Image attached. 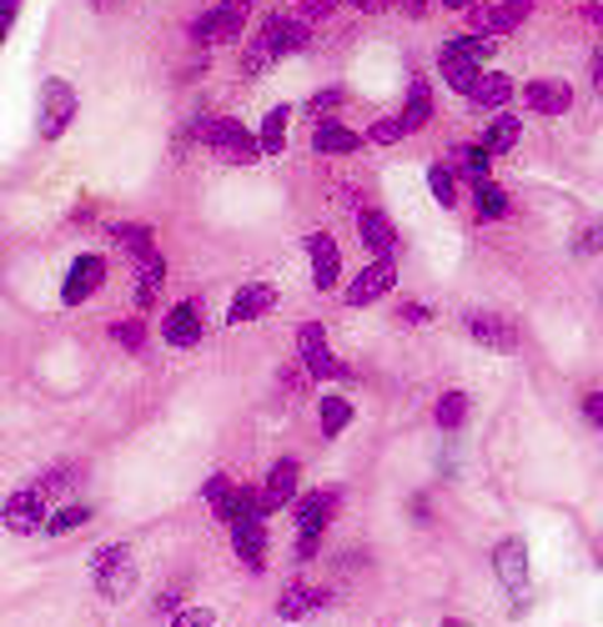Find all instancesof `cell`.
Here are the masks:
<instances>
[{
  "instance_id": "484cf974",
  "label": "cell",
  "mask_w": 603,
  "mask_h": 627,
  "mask_svg": "<svg viewBox=\"0 0 603 627\" xmlns=\"http://www.w3.org/2000/svg\"><path fill=\"white\" fill-rule=\"evenodd\" d=\"M287 121H292V106H272L262 116V130H257V146H262V156H282L287 151Z\"/></svg>"
},
{
  "instance_id": "d6986e66",
  "label": "cell",
  "mask_w": 603,
  "mask_h": 627,
  "mask_svg": "<svg viewBox=\"0 0 603 627\" xmlns=\"http://www.w3.org/2000/svg\"><path fill=\"white\" fill-rule=\"evenodd\" d=\"M162 336H166V346H197L201 342V302L171 306L162 322Z\"/></svg>"
},
{
  "instance_id": "f907efd6",
  "label": "cell",
  "mask_w": 603,
  "mask_h": 627,
  "mask_svg": "<svg viewBox=\"0 0 603 627\" xmlns=\"http://www.w3.org/2000/svg\"><path fill=\"white\" fill-rule=\"evenodd\" d=\"M583 21L599 25V31H603V6H583Z\"/></svg>"
},
{
  "instance_id": "9c48e42d",
  "label": "cell",
  "mask_w": 603,
  "mask_h": 627,
  "mask_svg": "<svg viewBox=\"0 0 603 627\" xmlns=\"http://www.w3.org/2000/svg\"><path fill=\"white\" fill-rule=\"evenodd\" d=\"M462 332H468L472 346H482V352H503V357L518 352V332L493 312H462Z\"/></svg>"
},
{
  "instance_id": "7a4b0ae2",
  "label": "cell",
  "mask_w": 603,
  "mask_h": 627,
  "mask_svg": "<svg viewBox=\"0 0 603 627\" xmlns=\"http://www.w3.org/2000/svg\"><path fill=\"white\" fill-rule=\"evenodd\" d=\"M91 577H96V593L121 603V597H132L136 587V557L126 542H106V547L91 552Z\"/></svg>"
},
{
  "instance_id": "b9f144b4",
  "label": "cell",
  "mask_w": 603,
  "mask_h": 627,
  "mask_svg": "<svg viewBox=\"0 0 603 627\" xmlns=\"http://www.w3.org/2000/svg\"><path fill=\"white\" fill-rule=\"evenodd\" d=\"M337 106H342V86H328V91H318V96L308 101L312 116H328V111H337Z\"/></svg>"
},
{
  "instance_id": "277c9868",
  "label": "cell",
  "mask_w": 603,
  "mask_h": 627,
  "mask_svg": "<svg viewBox=\"0 0 603 627\" xmlns=\"http://www.w3.org/2000/svg\"><path fill=\"white\" fill-rule=\"evenodd\" d=\"M207 146L217 151V161H227V166H252L257 156H262L257 136L241 126V121H231V116L211 121V126H207Z\"/></svg>"
},
{
  "instance_id": "e575fe53",
  "label": "cell",
  "mask_w": 603,
  "mask_h": 627,
  "mask_svg": "<svg viewBox=\"0 0 603 627\" xmlns=\"http://www.w3.org/2000/svg\"><path fill=\"white\" fill-rule=\"evenodd\" d=\"M302 362H308V377H312V382H332V377H342V362L332 357L328 346H318V352H302Z\"/></svg>"
},
{
  "instance_id": "f35d334b",
  "label": "cell",
  "mask_w": 603,
  "mask_h": 627,
  "mask_svg": "<svg viewBox=\"0 0 603 627\" xmlns=\"http://www.w3.org/2000/svg\"><path fill=\"white\" fill-rule=\"evenodd\" d=\"M458 161L472 181H488V151H482V146H458Z\"/></svg>"
},
{
  "instance_id": "83f0119b",
  "label": "cell",
  "mask_w": 603,
  "mask_h": 627,
  "mask_svg": "<svg viewBox=\"0 0 603 627\" xmlns=\"http://www.w3.org/2000/svg\"><path fill=\"white\" fill-rule=\"evenodd\" d=\"M111 237L132 251L136 261L152 257V227H146V221H116V227H111Z\"/></svg>"
},
{
  "instance_id": "8fae6325",
  "label": "cell",
  "mask_w": 603,
  "mask_h": 627,
  "mask_svg": "<svg viewBox=\"0 0 603 627\" xmlns=\"http://www.w3.org/2000/svg\"><path fill=\"white\" fill-rule=\"evenodd\" d=\"M337 502H342L337 487H318V492H308V498L297 502V532H302V537H322V527L332 522Z\"/></svg>"
},
{
  "instance_id": "cb8c5ba5",
  "label": "cell",
  "mask_w": 603,
  "mask_h": 627,
  "mask_svg": "<svg viewBox=\"0 0 603 627\" xmlns=\"http://www.w3.org/2000/svg\"><path fill=\"white\" fill-rule=\"evenodd\" d=\"M136 267H142V271H136V316H142L146 306L156 302V292H162V282H166V261L152 251V257H142V261H136Z\"/></svg>"
},
{
  "instance_id": "d590c367",
  "label": "cell",
  "mask_w": 603,
  "mask_h": 627,
  "mask_svg": "<svg viewBox=\"0 0 603 627\" xmlns=\"http://www.w3.org/2000/svg\"><path fill=\"white\" fill-rule=\"evenodd\" d=\"M453 45V51H462V55H472V61H493V55H498V45H503V41H493V35H458V41H448Z\"/></svg>"
},
{
  "instance_id": "ee69618b",
  "label": "cell",
  "mask_w": 603,
  "mask_h": 627,
  "mask_svg": "<svg viewBox=\"0 0 603 627\" xmlns=\"http://www.w3.org/2000/svg\"><path fill=\"white\" fill-rule=\"evenodd\" d=\"M292 6H297V11H302V15H308V21H328V15H332V6H337V0H292Z\"/></svg>"
},
{
  "instance_id": "44dd1931",
  "label": "cell",
  "mask_w": 603,
  "mask_h": 627,
  "mask_svg": "<svg viewBox=\"0 0 603 627\" xmlns=\"http://www.w3.org/2000/svg\"><path fill=\"white\" fill-rule=\"evenodd\" d=\"M438 71H443V81H448L458 96H468L472 86H478V76H482V65L472 61V55H462V51H453V45H443V55H438Z\"/></svg>"
},
{
  "instance_id": "f6af8a7d",
  "label": "cell",
  "mask_w": 603,
  "mask_h": 627,
  "mask_svg": "<svg viewBox=\"0 0 603 627\" xmlns=\"http://www.w3.org/2000/svg\"><path fill=\"white\" fill-rule=\"evenodd\" d=\"M583 417L603 432V391H583Z\"/></svg>"
},
{
  "instance_id": "3957f363",
  "label": "cell",
  "mask_w": 603,
  "mask_h": 627,
  "mask_svg": "<svg viewBox=\"0 0 603 627\" xmlns=\"http://www.w3.org/2000/svg\"><path fill=\"white\" fill-rule=\"evenodd\" d=\"M76 121V86L61 76H51L41 86V106H35V136L41 142H61Z\"/></svg>"
},
{
  "instance_id": "4dcf8cb0",
  "label": "cell",
  "mask_w": 603,
  "mask_h": 627,
  "mask_svg": "<svg viewBox=\"0 0 603 627\" xmlns=\"http://www.w3.org/2000/svg\"><path fill=\"white\" fill-rule=\"evenodd\" d=\"M86 518H91V508H81V502H66V508H51V518H45V532H51V537H66V532H76Z\"/></svg>"
},
{
  "instance_id": "7c38bea8",
  "label": "cell",
  "mask_w": 603,
  "mask_h": 627,
  "mask_svg": "<svg viewBox=\"0 0 603 627\" xmlns=\"http://www.w3.org/2000/svg\"><path fill=\"white\" fill-rule=\"evenodd\" d=\"M101 282H106V261H101V257H76L66 286H61V302H66V306L91 302V296L101 292Z\"/></svg>"
},
{
  "instance_id": "d6a6232c",
  "label": "cell",
  "mask_w": 603,
  "mask_h": 627,
  "mask_svg": "<svg viewBox=\"0 0 603 627\" xmlns=\"http://www.w3.org/2000/svg\"><path fill=\"white\" fill-rule=\"evenodd\" d=\"M201 498H207V502H211V512H217V518L227 522V518H231V502H237V487H231L227 477L217 472V477H207V487H201Z\"/></svg>"
},
{
  "instance_id": "60d3db41",
  "label": "cell",
  "mask_w": 603,
  "mask_h": 627,
  "mask_svg": "<svg viewBox=\"0 0 603 627\" xmlns=\"http://www.w3.org/2000/svg\"><path fill=\"white\" fill-rule=\"evenodd\" d=\"M318 346H328V332H322L318 322H302V326H297V352H318Z\"/></svg>"
},
{
  "instance_id": "4316f807",
  "label": "cell",
  "mask_w": 603,
  "mask_h": 627,
  "mask_svg": "<svg viewBox=\"0 0 603 627\" xmlns=\"http://www.w3.org/2000/svg\"><path fill=\"white\" fill-rule=\"evenodd\" d=\"M433 121V91H428V81L417 76L413 86H407V106H403V126L407 130H417V126H428Z\"/></svg>"
},
{
  "instance_id": "c3c4849f",
  "label": "cell",
  "mask_w": 603,
  "mask_h": 627,
  "mask_svg": "<svg viewBox=\"0 0 603 627\" xmlns=\"http://www.w3.org/2000/svg\"><path fill=\"white\" fill-rule=\"evenodd\" d=\"M403 322H433V306H423V302H403Z\"/></svg>"
},
{
  "instance_id": "ba28073f",
  "label": "cell",
  "mask_w": 603,
  "mask_h": 627,
  "mask_svg": "<svg viewBox=\"0 0 603 627\" xmlns=\"http://www.w3.org/2000/svg\"><path fill=\"white\" fill-rule=\"evenodd\" d=\"M0 518H6V527L11 532H35V527H45V518H51V498H45L41 487H21V492H11V498H6V512H0Z\"/></svg>"
},
{
  "instance_id": "30bf717a",
  "label": "cell",
  "mask_w": 603,
  "mask_h": 627,
  "mask_svg": "<svg viewBox=\"0 0 603 627\" xmlns=\"http://www.w3.org/2000/svg\"><path fill=\"white\" fill-rule=\"evenodd\" d=\"M533 15V0H503V6H488V11L472 15V35H493V41H503V35H513L518 25Z\"/></svg>"
},
{
  "instance_id": "ffe728a7",
  "label": "cell",
  "mask_w": 603,
  "mask_h": 627,
  "mask_svg": "<svg viewBox=\"0 0 603 627\" xmlns=\"http://www.w3.org/2000/svg\"><path fill=\"white\" fill-rule=\"evenodd\" d=\"M277 306V286H267V282H252V286H241L237 296H231V312H227V322L231 326H241V322H257V316H267Z\"/></svg>"
},
{
  "instance_id": "db71d44e",
  "label": "cell",
  "mask_w": 603,
  "mask_h": 627,
  "mask_svg": "<svg viewBox=\"0 0 603 627\" xmlns=\"http://www.w3.org/2000/svg\"><path fill=\"white\" fill-rule=\"evenodd\" d=\"M448 11H468V6H478V0H443Z\"/></svg>"
},
{
  "instance_id": "6f0895ef",
  "label": "cell",
  "mask_w": 603,
  "mask_h": 627,
  "mask_svg": "<svg viewBox=\"0 0 603 627\" xmlns=\"http://www.w3.org/2000/svg\"><path fill=\"white\" fill-rule=\"evenodd\" d=\"M443 627H468V623H458V617H448V623H443Z\"/></svg>"
},
{
  "instance_id": "603a6c76",
  "label": "cell",
  "mask_w": 603,
  "mask_h": 627,
  "mask_svg": "<svg viewBox=\"0 0 603 627\" xmlns=\"http://www.w3.org/2000/svg\"><path fill=\"white\" fill-rule=\"evenodd\" d=\"M312 146H318L322 156H352V151H362V136L357 130H347L342 121H322L318 136H312Z\"/></svg>"
},
{
  "instance_id": "9a60e30c",
  "label": "cell",
  "mask_w": 603,
  "mask_h": 627,
  "mask_svg": "<svg viewBox=\"0 0 603 627\" xmlns=\"http://www.w3.org/2000/svg\"><path fill=\"white\" fill-rule=\"evenodd\" d=\"M308 251H312V282H318V292H332L342 276V251L337 241L328 237V231H312L308 237Z\"/></svg>"
},
{
  "instance_id": "f5cc1de1",
  "label": "cell",
  "mask_w": 603,
  "mask_h": 627,
  "mask_svg": "<svg viewBox=\"0 0 603 627\" xmlns=\"http://www.w3.org/2000/svg\"><path fill=\"white\" fill-rule=\"evenodd\" d=\"M347 6H362V11H377V6H397V0H347Z\"/></svg>"
},
{
  "instance_id": "bcb514c9",
  "label": "cell",
  "mask_w": 603,
  "mask_h": 627,
  "mask_svg": "<svg viewBox=\"0 0 603 627\" xmlns=\"http://www.w3.org/2000/svg\"><path fill=\"white\" fill-rule=\"evenodd\" d=\"M15 11H21V0H0V45H6V35H11Z\"/></svg>"
},
{
  "instance_id": "5b68a950",
  "label": "cell",
  "mask_w": 603,
  "mask_h": 627,
  "mask_svg": "<svg viewBox=\"0 0 603 627\" xmlns=\"http://www.w3.org/2000/svg\"><path fill=\"white\" fill-rule=\"evenodd\" d=\"M247 21H252V6H247V0H221V6H211V11L191 25V35H197L201 45H221V41H237Z\"/></svg>"
},
{
  "instance_id": "8d00e7d4",
  "label": "cell",
  "mask_w": 603,
  "mask_h": 627,
  "mask_svg": "<svg viewBox=\"0 0 603 627\" xmlns=\"http://www.w3.org/2000/svg\"><path fill=\"white\" fill-rule=\"evenodd\" d=\"M428 186H433V196H438V206H448V211L458 206V181H453V171L443 161L428 171Z\"/></svg>"
},
{
  "instance_id": "681fc988",
  "label": "cell",
  "mask_w": 603,
  "mask_h": 627,
  "mask_svg": "<svg viewBox=\"0 0 603 627\" xmlns=\"http://www.w3.org/2000/svg\"><path fill=\"white\" fill-rule=\"evenodd\" d=\"M593 91H599V96H603V45H599V51H593Z\"/></svg>"
},
{
  "instance_id": "2e32d148",
  "label": "cell",
  "mask_w": 603,
  "mask_h": 627,
  "mask_svg": "<svg viewBox=\"0 0 603 627\" xmlns=\"http://www.w3.org/2000/svg\"><path fill=\"white\" fill-rule=\"evenodd\" d=\"M508 101H513V81H508L503 71H482L478 86L468 91V106L482 111V116H503Z\"/></svg>"
},
{
  "instance_id": "836d02e7",
  "label": "cell",
  "mask_w": 603,
  "mask_h": 627,
  "mask_svg": "<svg viewBox=\"0 0 603 627\" xmlns=\"http://www.w3.org/2000/svg\"><path fill=\"white\" fill-rule=\"evenodd\" d=\"M111 342L126 346V352H142L146 346V322L142 316H126V322H111Z\"/></svg>"
},
{
  "instance_id": "52a82bcc",
  "label": "cell",
  "mask_w": 603,
  "mask_h": 627,
  "mask_svg": "<svg viewBox=\"0 0 603 627\" xmlns=\"http://www.w3.org/2000/svg\"><path fill=\"white\" fill-rule=\"evenodd\" d=\"M493 573L503 583V593L518 597V613H523V597H528V547L523 537H503L493 547Z\"/></svg>"
},
{
  "instance_id": "7bdbcfd3",
  "label": "cell",
  "mask_w": 603,
  "mask_h": 627,
  "mask_svg": "<svg viewBox=\"0 0 603 627\" xmlns=\"http://www.w3.org/2000/svg\"><path fill=\"white\" fill-rule=\"evenodd\" d=\"M573 251H579V257H599V251H603V221L593 231H583V237L573 241Z\"/></svg>"
},
{
  "instance_id": "816d5d0a",
  "label": "cell",
  "mask_w": 603,
  "mask_h": 627,
  "mask_svg": "<svg viewBox=\"0 0 603 627\" xmlns=\"http://www.w3.org/2000/svg\"><path fill=\"white\" fill-rule=\"evenodd\" d=\"M397 6H403L407 15H423V11H428V0H397Z\"/></svg>"
},
{
  "instance_id": "9f6ffc18",
  "label": "cell",
  "mask_w": 603,
  "mask_h": 627,
  "mask_svg": "<svg viewBox=\"0 0 603 627\" xmlns=\"http://www.w3.org/2000/svg\"><path fill=\"white\" fill-rule=\"evenodd\" d=\"M593 563H599V573H603V542H599V547H593Z\"/></svg>"
},
{
  "instance_id": "5bb4252c",
  "label": "cell",
  "mask_w": 603,
  "mask_h": 627,
  "mask_svg": "<svg viewBox=\"0 0 603 627\" xmlns=\"http://www.w3.org/2000/svg\"><path fill=\"white\" fill-rule=\"evenodd\" d=\"M292 498H297V462L282 457V462H272V472H267V482H262V518L292 508Z\"/></svg>"
},
{
  "instance_id": "d4e9b609",
  "label": "cell",
  "mask_w": 603,
  "mask_h": 627,
  "mask_svg": "<svg viewBox=\"0 0 603 627\" xmlns=\"http://www.w3.org/2000/svg\"><path fill=\"white\" fill-rule=\"evenodd\" d=\"M518 136H523V126H518V116H493L488 121V130H482V151L488 156H508L518 146Z\"/></svg>"
},
{
  "instance_id": "f546056e",
  "label": "cell",
  "mask_w": 603,
  "mask_h": 627,
  "mask_svg": "<svg viewBox=\"0 0 603 627\" xmlns=\"http://www.w3.org/2000/svg\"><path fill=\"white\" fill-rule=\"evenodd\" d=\"M472 196H478V217L482 221H503L508 217V196L498 191L493 181H472Z\"/></svg>"
},
{
  "instance_id": "e0dca14e",
  "label": "cell",
  "mask_w": 603,
  "mask_h": 627,
  "mask_svg": "<svg viewBox=\"0 0 603 627\" xmlns=\"http://www.w3.org/2000/svg\"><path fill=\"white\" fill-rule=\"evenodd\" d=\"M231 547L247 567H267V518H241L231 522Z\"/></svg>"
},
{
  "instance_id": "ab89813d",
  "label": "cell",
  "mask_w": 603,
  "mask_h": 627,
  "mask_svg": "<svg viewBox=\"0 0 603 627\" xmlns=\"http://www.w3.org/2000/svg\"><path fill=\"white\" fill-rule=\"evenodd\" d=\"M211 623H217V613H211V607H181V613H176L166 627H211Z\"/></svg>"
},
{
  "instance_id": "4fadbf2b",
  "label": "cell",
  "mask_w": 603,
  "mask_h": 627,
  "mask_svg": "<svg viewBox=\"0 0 603 627\" xmlns=\"http://www.w3.org/2000/svg\"><path fill=\"white\" fill-rule=\"evenodd\" d=\"M337 597L328 593V587H302V583H292L282 597H277V613L287 617V623H308L312 613H322V607H332Z\"/></svg>"
},
{
  "instance_id": "74e56055",
  "label": "cell",
  "mask_w": 603,
  "mask_h": 627,
  "mask_svg": "<svg viewBox=\"0 0 603 627\" xmlns=\"http://www.w3.org/2000/svg\"><path fill=\"white\" fill-rule=\"evenodd\" d=\"M403 136H407L403 116H383V121L367 126V142H373V146H393V142H403Z\"/></svg>"
},
{
  "instance_id": "8992f818",
  "label": "cell",
  "mask_w": 603,
  "mask_h": 627,
  "mask_svg": "<svg viewBox=\"0 0 603 627\" xmlns=\"http://www.w3.org/2000/svg\"><path fill=\"white\" fill-rule=\"evenodd\" d=\"M397 286V267H393V257H373L367 267L357 271L347 282V292H342V302L347 306H373V302H383L387 292Z\"/></svg>"
},
{
  "instance_id": "11a10c76",
  "label": "cell",
  "mask_w": 603,
  "mask_h": 627,
  "mask_svg": "<svg viewBox=\"0 0 603 627\" xmlns=\"http://www.w3.org/2000/svg\"><path fill=\"white\" fill-rule=\"evenodd\" d=\"M91 6H96V11H111V6H121V0H91Z\"/></svg>"
},
{
  "instance_id": "7402d4cb",
  "label": "cell",
  "mask_w": 603,
  "mask_h": 627,
  "mask_svg": "<svg viewBox=\"0 0 603 627\" xmlns=\"http://www.w3.org/2000/svg\"><path fill=\"white\" fill-rule=\"evenodd\" d=\"M357 237H362V247L373 251V257H393V247H397V231H393V221H387L383 211H362V217H357Z\"/></svg>"
},
{
  "instance_id": "ac0fdd59",
  "label": "cell",
  "mask_w": 603,
  "mask_h": 627,
  "mask_svg": "<svg viewBox=\"0 0 603 627\" xmlns=\"http://www.w3.org/2000/svg\"><path fill=\"white\" fill-rule=\"evenodd\" d=\"M523 101L538 111V116H563V111L573 106V91H569V81H553V76L543 81L538 76V81H528L523 86Z\"/></svg>"
},
{
  "instance_id": "f1b7e54d",
  "label": "cell",
  "mask_w": 603,
  "mask_h": 627,
  "mask_svg": "<svg viewBox=\"0 0 603 627\" xmlns=\"http://www.w3.org/2000/svg\"><path fill=\"white\" fill-rule=\"evenodd\" d=\"M318 417H322V432H328V437H342V432L352 427V401H342V397H322Z\"/></svg>"
},
{
  "instance_id": "6da1fadb",
  "label": "cell",
  "mask_w": 603,
  "mask_h": 627,
  "mask_svg": "<svg viewBox=\"0 0 603 627\" xmlns=\"http://www.w3.org/2000/svg\"><path fill=\"white\" fill-rule=\"evenodd\" d=\"M308 41H312L308 21H292V15H267L262 31H257V41L247 45V71L257 76V71H267L272 61H282V55L302 51Z\"/></svg>"
},
{
  "instance_id": "7dc6e473",
  "label": "cell",
  "mask_w": 603,
  "mask_h": 627,
  "mask_svg": "<svg viewBox=\"0 0 603 627\" xmlns=\"http://www.w3.org/2000/svg\"><path fill=\"white\" fill-rule=\"evenodd\" d=\"M318 542L322 537H302V532H297V563H312V557H318Z\"/></svg>"
},
{
  "instance_id": "1f68e13d",
  "label": "cell",
  "mask_w": 603,
  "mask_h": 627,
  "mask_svg": "<svg viewBox=\"0 0 603 627\" xmlns=\"http://www.w3.org/2000/svg\"><path fill=\"white\" fill-rule=\"evenodd\" d=\"M433 417H438L443 432H458V427L468 422V397H462V391H448V397H438V411H433Z\"/></svg>"
}]
</instances>
